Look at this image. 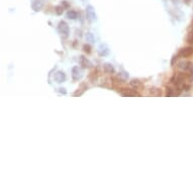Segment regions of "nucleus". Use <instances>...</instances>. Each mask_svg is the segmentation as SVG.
Returning a JSON list of instances; mask_svg holds the SVG:
<instances>
[{
    "label": "nucleus",
    "instance_id": "5",
    "mask_svg": "<svg viewBox=\"0 0 193 193\" xmlns=\"http://www.w3.org/2000/svg\"><path fill=\"white\" fill-rule=\"evenodd\" d=\"M67 15H68L69 18H76L77 17V13L75 12V11H69V12L67 13Z\"/></svg>",
    "mask_w": 193,
    "mask_h": 193
},
{
    "label": "nucleus",
    "instance_id": "1",
    "mask_svg": "<svg viewBox=\"0 0 193 193\" xmlns=\"http://www.w3.org/2000/svg\"><path fill=\"white\" fill-rule=\"evenodd\" d=\"M193 55V47H188L185 49H182L179 52V56L182 58H188Z\"/></svg>",
    "mask_w": 193,
    "mask_h": 193
},
{
    "label": "nucleus",
    "instance_id": "7",
    "mask_svg": "<svg viewBox=\"0 0 193 193\" xmlns=\"http://www.w3.org/2000/svg\"><path fill=\"white\" fill-rule=\"evenodd\" d=\"M63 10H64V7H62V6H58L57 8H56V11H57L58 14L63 13Z\"/></svg>",
    "mask_w": 193,
    "mask_h": 193
},
{
    "label": "nucleus",
    "instance_id": "4",
    "mask_svg": "<svg viewBox=\"0 0 193 193\" xmlns=\"http://www.w3.org/2000/svg\"><path fill=\"white\" fill-rule=\"evenodd\" d=\"M131 84H132V86H134V87H136V88H139L142 86V83L139 80H132Z\"/></svg>",
    "mask_w": 193,
    "mask_h": 193
},
{
    "label": "nucleus",
    "instance_id": "6",
    "mask_svg": "<svg viewBox=\"0 0 193 193\" xmlns=\"http://www.w3.org/2000/svg\"><path fill=\"white\" fill-rule=\"evenodd\" d=\"M83 49H84V51H85L86 53H88V54H89V53L91 52V51H90V49H91V48H90V46H89V45H84Z\"/></svg>",
    "mask_w": 193,
    "mask_h": 193
},
{
    "label": "nucleus",
    "instance_id": "2",
    "mask_svg": "<svg viewBox=\"0 0 193 193\" xmlns=\"http://www.w3.org/2000/svg\"><path fill=\"white\" fill-rule=\"evenodd\" d=\"M59 30L61 31L62 33H65L66 35H68V33H69V27H68V25H66V22H64V21L60 22Z\"/></svg>",
    "mask_w": 193,
    "mask_h": 193
},
{
    "label": "nucleus",
    "instance_id": "3",
    "mask_svg": "<svg viewBox=\"0 0 193 193\" xmlns=\"http://www.w3.org/2000/svg\"><path fill=\"white\" fill-rule=\"evenodd\" d=\"M104 70H105V72H107V73H113V71H114L112 65H110V64H105Z\"/></svg>",
    "mask_w": 193,
    "mask_h": 193
}]
</instances>
